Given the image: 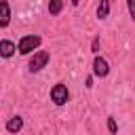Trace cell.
<instances>
[{"label":"cell","mask_w":135,"mask_h":135,"mask_svg":"<svg viewBox=\"0 0 135 135\" xmlns=\"http://www.w3.org/2000/svg\"><path fill=\"white\" fill-rule=\"evenodd\" d=\"M40 44H42V38H40L38 34H25V36H21L19 42H17V53H19V55L36 53Z\"/></svg>","instance_id":"1"},{"label":"cell","mask_w":135,"mask_h":135,"mask_svg":"<svg viewBox=\"0 0 135 135\" xmlns=\"http://www.w3.org/2000/svg\"><path fill=\"white\" fill-rule=\"evenodd\" d=\"M49 97H51V101H53L55 105H65V103L70 101V91H68V84H63V82L53 84V86H51Z\"/></svg>","instance_id":"2"},{"label":"cell","mask_w":135,"mask_h":135,"mask_svg":"<svg viewBox=\"0 0 135 135\" xmlns=\"http://www.w3.org/2000/svg\"><path fill=\"white\" fill-rule=\"evenodd\" d=\"M49 59H51V55H49V51H36L32 57H30V63H27V70L32 72V74H36V72H40V70H44L46 68V63H49Z\"/></svg>","instance_id":"3"},{"label":"cell","mask_w":135,"mask_h":135,"mask_svg":"<svg viewBox=\"0 0 135 135\" xmlns=\"http://www.w3.org/2000/svg\"><path fill=\"white\" fill-rule=\"evenodd\" d=\"M108 74H110V63H108V59H103L101 55H95V59H93V76L105 78Z\"/></svg>","instance_id":"4"},{"label":"cell","mask_w":135,"mask_h":135,"mask_svg":"<svg viewBox=\"0 0 135 135\" xmlns=\"http://www.w3.org/2000/svg\"><path fill=\"white\" fill-rule=\"evenodd\" d=\"M15 51H17V44L13 42V40H0V57H4V59H11L13 55H15Z\"/></svg>","instance_id":"5"},{"label":"cell","mask_w":135,"mask_h":135,"mask_svg":"<svg viewBox=\"0 0 135 135\" xmlns=\"http://www.w3.org/2000/svg\"><path fill=\"white\" fill-rule=\"evenodd\" d=\"M21 129H23V118H21L19 114H15V116H11V118L6 120V131H8V133L17 135Z\"/></svg>","instance_id":"6"},{"label":"cell","mask_w":135,"mask_h":135,"mask_svg":"<svg viewBox=\"0 0 135 135\" xmlns=\"http://www.w3.org/2000/svg\"><path fill=\"white\" fill-rule=\"evenodd\" d=\"M11 23V4L6 0H0V27H8Z\"/></svg>","instance_id":"7"},{"label":"cell","mask_w":135,"mask_h":135,"mask_svg":"<svg viewBox=\"0 0 135 135\" xmlns=\"http://www.w3.org/2000/svg\"><path fill=\"white\" fill-rule=\"evenodd\" d=\"M110 15V0H99L97 4V19H108Z\"/></svg>","instance_id":"8"},{"label":"cell","mask_w":135,"mask_h":135,"mask_svg":"<svg viewBox=\"0 0 135 135\" xmlns=\"http://www.w3.org/2000/svg\"><path fill=\"white\" fill-rule=\"evenodd\" d=\"M63 11V0H49V13L51 15H59Z\"/></svg>","instance_id":"9"},{"label":"cell","mask_w":135,"mask_h":135,"mask_svg":"<svg viewBox=\"0 0 135 135\" xmlns=\"http://www.w3.org/2000/svg\"><path fill=\"white\" fill-rule=\"evenodd\" d=\"M108 131L114 135V133H118V124H116V120H114V116H108Z\"/></svg>","instance_id":"10"},{"label":"cell","mask_w":135,"mask_h":135,"mask_svg":"<svg viewBox=\"0 0 135 135\" xmlns=\"http://www.w3.org/2000/svg\"><path fill=\"white\" fill-rule=\"evenodd\" d=\"M127 8H129V15H131V19L135 21V0H127Z\"/></svg>","instance_id":"11"},{"label":"cell","mask_w":135,"mask_h":135,"mask_svg":"<svg viewBox=\"0 0 135 135\" xmlns=\"http://www.w3.org/2000/svg\"><path fill=\"white\" fill-rule=\"evenodd\" d=\"M91 51L97 55L99 53V38H93V42H91Z\"/></svg>","instance_id":"12"},{"label":"cell","mask_w":135,"mask_h":135,"mask_svg":"<svg viewBox=\"0 0 135 135\" xmlns=\"http://www.w3.org/2000/svg\"><path fill=\"white\" fill-rule=\"evenodd\" d=\"M86 86H89V89L93 86V76H89V78H86Z\"/></svg>","instance_id":"13"},{"label":"cell","mask_w":135,"mask_h":135,"mask_svg":"<svg viewBox=\"0 0 135 135\" xmlns=\"http://www.w3.org/2000/svg\"><path fill=\"white\" fill-rule=\"evenodd\" d=\"M70 2H72V6H78V2H80V0H70Z\"/></svg>","instance_id":"14"}]
</instances>
